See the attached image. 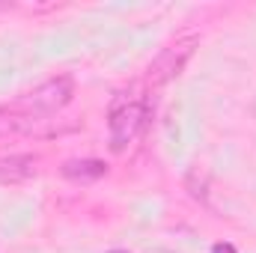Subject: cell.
I'll return each mask as SVG.
<instances>
[{
  "label": "cell",
  "instance_id": "1",
  "mask_svg": "<svg viewBox=\"0 0 256 253\" xmlns=\"http://www.w3.org/2000/svg\"><path fill=\"white\" fill-rule=\"evenodd\" d=\"M146 126V98L137 90L120 92L108 114V134H110V152H126L137 140V134Z\"/></svg>",
  "mask_w": 256,
  "mask_h": 253
},
{
  "label": "cell",
  "instance_id": "2",
  "mask_svg": "<svg viewBox=\"0 0 256 253\" xmlns=\"http://www.w3.org/2000/svg\"><path fill=\"white\" fill-rule=\"evenodd\" d=\"M196 45H200V36H196V33H188V36H182V39L170 42V45H167L155 60H152V66H149V72H146L149 84L161 86V84L173 80V78L188 66V60H191L194 51H196Z\"/></svg>",
  "mask_w": 256,
  "mask_h": 253
},
{
  "label": "cell",
  "instance_id": "3",
  "mask_svg": "<svg viewBox=\"0 0 256 253\" xmlns=\"http://www.w3.org/2000/svg\"><path fill=\"white\" fill-rule=\"evenodd\" d=\"M74 96V80L68 74H57L45 84H39L33 92H27L24 98V108L27 114L33 116H42V114H57L60 108H66Z\"/></svg>",
  "mask_w": 256,
  "mask_h": 253
},
{
  "label": "cell",
  "instance_id": "4",
  "mask_svg": "<svg viewBox=\"0 0 256 253\" xmlns=\"http://www.w3.org/2000/svg\"><path fill=\"white\" fill-rule=\"evenodd\" d=\"M39 173L36 155H6L0 158V185H18Z\"/></svg>",
  "mask_w": 256,
  "mask_h": 253
},
{
  "label": "cell",
  "instance_id": "5",
  "mask_svg": "<svg viewBox=\"0 0 256 253\" xmlns=\"http://www.w3.org/2000/svg\"><path fill=\"white\" fill-rule=\"evenodd\" d=\"M60 173L68 182L86 185V182H98L102 176H108V164L98 161V158H72V161H66L60 167Z\"/></svg>",
  "mask_w": 256,
  "mask_h": 253
},
{
  "label": "cell",
  "instance_id": "6",
  "mask_svg": "<svg viewBox=\"0 0 256 253\" xmlns=\"http://www.w3.org/2000/svg\"><path fill=\"white\" fill-rule=\"evenodd\" d=\"M39 116L33 114H21V110H9V108H0V140L3 137H12V134H24V131H33Z\"/></svg>",
  "mask_w": 256,
  "mask_h": 253
},
{
  "label": "cell",
  "instance_id": "7",
  "mask_svg": "<svg viewBox=\"0 0 256 253\" xmlns=\"http://www.w3.org/2000/svg\"><path fill=\"white\" fill-rule=\"evenodd\" d=\"M208 185H206V176H200V170H191V176H188V190H191L194 200H206L208 196Z\"/></svg>",
  "mask_w": 256,
  "mask_h": 253
},
{
  "label": "cell",
  "instance_id": "8",
  "mask_svg": "<svg viewBox=\"0 0 256 253\" xmlns=\"http://www.w3.org/2000/svg\"><path fill=\"white\" fill-rule=\"evenodd\" d=\"M212 253H236V248H232V244H214Z\"/></svg>",
  "mask_w": 256,
  "mask_h": 253
},
{
  "label": "cell",
  "instance_id": "9",
  "mask_svg": "<svg viewBox=\"0 0 256 253\" xmlns=\"http://www.w3.org/2000/svg\"><path fill=\"white\" fill-rule=\"evenodd\" d=\"M110 253H126V250H110Z\"/></svg>",
  "mask_w": 256,
  "mask_h": 253
}]
</instances>
